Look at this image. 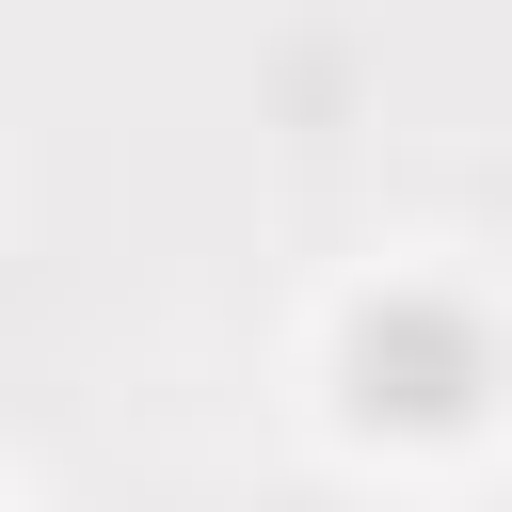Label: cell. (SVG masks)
Listing matches in <instances>:
<instances>
[{
  "label": "cell",
  "mask_w": 512,
  "mask_h": 512,
  "mask_svg": "<svg viewBox=\"0 0 512 512\" xmlns=\"http://www.w3.org/2000/svg\"><path fill=\"white\" fill-rule=\"evenodd\" d=\"M336 400H352L368 432H464V416L496 400L480 304H448V288H368V304L336 320Z\"/></svg>",
  "instance_id": "obj_1"
}]
</instances>
